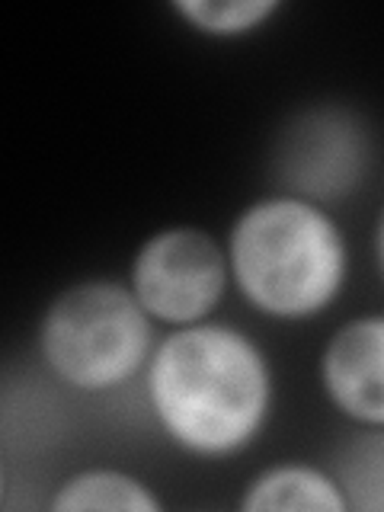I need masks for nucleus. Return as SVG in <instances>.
I'll return each instance as SVG.
<instances>
[{
  "label": "nucleus",
  "mask_w": 384,
  "mask_h": 512,
  "mask_svg": "<svg viewBox=\"0 0 384 512\" xmlns=\"http://www.w3.org/2000/svg\"><path fill=\"white\" fill-rule=\"evenodd\" d=\"M141 394L176 452L228 461L263 439L276 413V368L253 333L212 317L160 333Z\"/></svg>",
  "instance_id": "nucleus-1"
},
{
  "label": "nucleus",
  "mask_w": 384,
  "mask_h": 512,
  "mask_svg": "<svg viewBox=\"0 0 384 512\" xmlns=\"http://www.w3.org/2000/svg\"><path fill=\"white\" fill-rule=\"evenodd\" d=\"M231 288L272 324H308L343 298L352 247L333 208L292 192H263L224 234Z\"/></svg>",
  "instance_id": "nucleus-2"
},
{
  "label": "nucleus",
  "mask_w": 384,
  "mask_h": 512,
  "mask_svg": "<svg viewBox=\"0 0 384 512\" xmlns=\"http://www.w3.org/2000/svg\"><path fill=\"white\" fill-rule=\"evenodd\" d=\"M160 327L125 279L93 276L58 288L36 324L42 372L80 397H106L141 381Z\"/></svg>",
  "instance_id": "nucleus-3"
},
{
  "label": "nucleus",
  "mask_w": 384,
  "mask_h": 512,
  "mask_svg": "<svg viewBox=\"0 0 384 512\" xmlns=\"http://www.w3.org/2000/svg\"><path fill=\"white\" fill-rule=\"evenodd\" d=\"M375 164L372 125L349 103H308L288 116L272 141L269 170L279 192L336 208L365 186Z\"/></svg>",
  "instance_id": "nucleus-4"
},
{
  "label": "nucleus",
  "mask_w": 384,
  "mask_h": 512,
  "mask_svg": "<svg viewBox=\"0 0 384 512\" xmlns=\"http://www.w3.org/2000/svg\"><path fill=\"white\" fill-rule=\"evenodd\" d=\"M125 282L160 330L212 320L231 292L224 240L202 224H164L135 247Z\"/></svg>",
  "instance_id": "nucleus-5"
},
{
  "label": "nucleus",
  "mask_w": 384,
  "mask_h": 512,
  "mask_svg": "<svg viewBox=\"0 0 384 512\" xmlns=\"http://www.w3.org/2000/svg\"><path fill=\"white\" fill-rule=\"evenodd\" d=\"M317 388L356 429H384V311L343 320L317 352Z\"/></svg>",
  "instance_id": "nucleus-6"
},
{
  "label": "nucleus",
  "mask_w": 384,
  "mask_h": 512,
  "mask_svg": "<svg viewBox=\"0 0 384 512\" xmlns=\"http://www.w3.org/2000/svg\"><path fill=\"white\" fill-rule=\"evenodd\" d=\"M240 512H352L333 468L285 458L256 471L237 500Z\"/></svg>",
  "instance_id": "nucleus-7"
},
{
  "label": "nucleus",
  "mask_w": 384,
  "mask_h": 512,
  "mask_svg": "<svg viewBox=\"0 0 384 512\" xmlns=\"http://www.w3.org/2000/svg\"><path fill=\"white\" fill-rule=\"evenodd\" d=\"M52 512H164L167 503L144 477L109 464L77 468L48 496Z\"/></svg>",
  "instance_id": "nucleus-8"
},
{
  "label": "nucleus",
  "mask_w": 384,
  "mask_h": 512,
  "mask_svg": "<svg viewBox=\"0 0 384 512\" xmlns=\"http://www.w3.org/2000/svg\"><path fill=\"white\" fill-rule=\"evenodd\" d=\"M285 10L282 0H170V13L189 32L215 42L247 39Z\"/></svg>",
  "instance_id": "nucleus-9"
},
{
  "label": "nucleus",
  "mask_w": 384,
  "mask_h": 512,
  "mask_svg": "<svg viewBox=\"0 0 384 512\" xmlns=\"http://www.w3.org/2000/svg\"><path fill=\"white\" fill-rule=\"evenodd\" d=\"M330 468L352 512H384V429H359L340 445Z\"/></svg>",
  "instance_id": "nucleus-10"
},
{
  "label": "nucleus",
  "mask_w": 384,
  "mask_h": 512,
  "mask_svg": "<svg viewBox=\"0 0 384 512\" xmlns=\"http://www.w3.org/2000/svg\"><path fill=\"white\" fill-rule=\"evenodd\" d=\"M372 256H375V266H378V276L384 282V208L375 218V231H372Z\"/></svg>",
  "instance_id": "nucleus-11"
}]
</instances>
